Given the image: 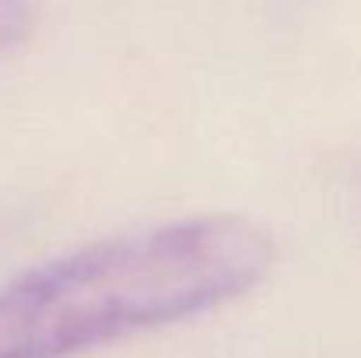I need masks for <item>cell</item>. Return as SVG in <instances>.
<instances>
[{
	"mask_svg": "<svg viewBox=\"0 0 361 358\" xmlns=\"http://www.w3.org/2000/svg\"><path fill=\"white\" fill-rule=\"evenodd\" d=\"M270 232L242 215L130 229L39 263L0 288V358H74L190 320L256 288Z\"/></svg>",
	"mask_w": 361,
	"mask_h": 358,
	"instance_id": "1",
	"label": "cell"
},
{
	"mask_svg": "<svg viewBox=\"0 0 361 358\" xmlns=\"http://www.w3.org/2000/svg\"><path fill=\"white\" fill-rule=\"evenodd\" d=\"M35 28V4L32 0H0V56L21 46Z\"/></svg>",
	"mask_w": 361,
	"mask_h": 358,
	"instance_id": "2",
	"label": "cell"
}]
</instances>
